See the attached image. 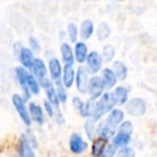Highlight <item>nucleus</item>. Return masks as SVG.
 <instances>
[{
	"label": "nucleus",
	"mask_w": 157,
	"mask_h": 157,
	"mask_svg": "<svg viewBox=\"0 0 157 157\" xmlns=\"http://www.w3.org/2000/svg\"><path fill=\"white\" fill-rule=\"evenodd\" d=\"M86 63V70L88 71L90 74H96L102 68L103 59L101 57V55L99 54L97 51H92L90 53H88L87 58L85 60Z\"/></svg>",
	"instance_id": "1"
},
{
	"label": "nucleus",
	"mask_w": 157,
	"mask_h": 157,
	"mask_svg": "<svg viewBox=\"0 0 157 157\" xmlns=\"http://www.w3.org/2000/svg\"><path fill=\"white\" fill-rule=\"evenodd\" d=\"M105 92V86L101 81V78L98 75H94L90 78L88 82V87H87V93L90 95V99L93 100H97L98 98H100L101 95Z\"/></svg>",
	"instance_id": "2"
},
{
	"label": "nucleus",
	"mask_w": 157,
	"mask_h": 157,
	"mask_svg": "<svg viewBox=\"0 0 157 157\" xmlns=\"http://www.w3.org/2000/svg\"><path fill=\"white\" fill-rule=\"evenodd\" d=\"M12 102H13V105L16 109V111H17L18 115L21 116L22 121L25 123V125L30 126L31 120H30V116H29L28 110H27L26 105H25L24 98H23L22 96H20V95L15 94V95H13V97H12Z\"/></svg>",
	"instance_id": "3"
},
{
	"label": "nucleus",
	"mask_w": 157,
	"mask_h": 157,
	"mask_svg": "<svg viewBox=\"0 0 157 157\" xmlns=\"http://www.w3.org/2000/svg\"><path fill=\"white\" fill-rule=\"evenodd\" d=\"M90 73L86 70L85 67H78V70L75 72V85L78 90L81 94H86L87 93V87H88V82H90Z\"/></svg>",
	"instance_id": "4"
},
{
	"label": "nucleus",
	"mask_w": 157,
	"mask_h": 157,
	"mask_svg": "<svg viewBox=\"0 0 157 157\" xmlns=\"http://www.w3.org/2000/svg\"><path fill=\"white\" fill-rule=\"evenodd\" d=\"M40 85L45 90V94L48 97V101L55 108V109H59V105H60V101L57 96V92L55 85L53 84V82L51 81V78H45L43 82L40 83Z\"/></svg>",
	"instance_id": "5"
},
{
	"label": "nucleus",
	"mask_w": 157,
	"mask_h": 157,
	"mask_svg": "<svg viewBox=\"0 0 157 157\" xmlns=\"http://www.w3.org/2000/svg\"><path fill=\"white\" fill-rule=\"evenodd\" d=\"M126 110L132 116H142L146 112V103L141 98H132L127 101Z\"/></svg>",
	"instance_id": "6"
},
{
	"label": "nucleus",
	"mask_w": 157,
	"mask_h": 157,
	"mask_svg": "<svg viewBox=\"0 0 157 157\" xmlns=\"http://www.w3.org/2000/svg\"><path fill=\"white\" fill-rule=\"evenodd\" d=\"M48 71L51 74V81L54 85L61 83V76H63V67L58 58L53 57L48 61Z\"/></svg>",
	"instance_id": "7"
},
{
	"label": "nucleus",
	"mask_w": 157,
	"mask_h": 157,
	"mask_svg": "<svg viewBox=\"0 0 157 157\" xmlns=\"http://www.w3.org/2000/svg\"><path fill=\"white\" fill-rule=\"evenodd\" d=\"M30 70L33 71V76L39 81V83H41L45 78H48V68H46L45 63L41 58H35Z\"/></svg>",
	"instance_id": "8"
},
{
	"label": "nucleus",
	"mask_w": 157,
	"mask_h": 157,
	"mask_svg": "<svg viewBox=\"0 0 157 157\" xmlns=\"http://www.w3.org/2000/svg\"><path fill=\"white\" fill-rule=\"evenodd\" d=\"M15 74L18 83H20L21 87H22L23 92H24V100H28L30 98V92H29L28 86H27V76L29 74L28 71L24 67H16Z\"/></svg>",
	"instance_id": "9"
},
{
	"label": "nucleus",
	"mask_w": 157,
	"mask_h": 157,
	"mask_svg": "<svg viewBox=\"0 0 157 157\" xmlns=\"http://www.w3.org/2000/svg\"><path fill=\"white\" fill-rule=\"evenodd\" d=\"M111 94V98L113 100L114 105H124L127 103L128 101V96H129V92L125 86H117L115 87V90H113Z\"/></svg>",
	"instance_id": "10"
},
{
	"label": "nucleus",
	"mask_w": 157,
	"mask_h": 157,
	"mask_svg": "<svg viewBox=\"0 0 157 157\" xmlns=\"http://www.w3.org/2000/svg\"><path fill=\"white\" fill-rule=\"evenodd\" d=\"M70 150L72 153H75V154H80V153H83L84 151L87 148V143L83 140V138L81 137L78 133H72L71 137H70L69 141Z\"/></svg>",
	"instance_id": "11"
},
{
	"label": "nucleus",
	"mask_w": 157,
	"mask_h": 157,
	"mask_svg": "<svg viewBox=\"0 0 157 157\" xmlns=\"http://www.w3.org/2000/svg\"><path fill=\"white\" fill-rule=\"evenodd\" d=\"M101 81L105 86V90H110L115 86L116 82H117V78H116L115 74H114L113 70L111 68H105V69L101 71Z\"/></svg>",
	"instance_id": "12"
},
{
	"label": "nucleus",
	"mask_w": 157,
	"mask_h": 157,
	"mask_svg": "<svg viewBox=\"0 0 157 157\" xmlns=\"http://www.w3.org/2000/svg\"><path fill=\"white\" fill-rule=\"evenodd\" d=\"M75 80V71L73 69V65H65L63 68V76L61 82L66 88H70Z\"/></svg>",
	"instance_id": "13"
},
{
	"label": "nucleus",
	"mask_w": 157,
	"mask_h": 157,
	"mask_svg": "<svg viewBox=\"0 0 157 157\" xmlns=\"http://www.w3.org/2000/svg\"><path fill=\"white\" fill-rule=\"evenodd\" d=\"M73 53H74V60H76L78 63H85L88 55V48L85 42L83 41L76 42L73 48Z\"/></svg>",
	"instance_id": "14"
},
{
	"label": "nucleus",
	"mask_w": 157,
	"mask_h": 157,
	"mask_svg": "<svg viewBox=\"0 0 157 157\" xmlns=\"http://www.w3.org/2000/svg\"><path fill=\"white\" fill-rule=\"evenodd\" d=\"M18 58H20L21 63H22L25 69H31L35 57H33V52L30 48H23L21 50L20 54H18Z\"/></svg>",
	"instance_id": "15"
},
{
	"label": "nucleus",
	"mask_w": 157,
	"mask_h": 157,
	"mask_svg": "<svg viewBox=\"0 0 157 157\" xmlns=\"http://www.w3.org/2000/svg\"><path fill=\"white\" fill-rule=\"evenodd\" d=\"M124 115L125 114L123 110L117 109V108H113V109L109 112V115H108L105 122H107V124H109L110 126L115 128L118 124H121V123L124 121Z\"/></svg>",
	"instance_id": "16"
},
{
	"label": "nucleus",
	"mask_w": 157,
	"mask_h": 157,
	"mask_svg": "<svg viewBox=\"0 0 157 157\" xmlns=\"http://www.w3.org/2000/svg\"><path fill=\"white\" fill-rule=\"evenodd\" d=\"M29 116H30V120L36 122L37 124L42 125L44 123V115L43 111H42V108L39 105L35 102H31L29 105Z\"/></svg>",
	"instance_id": "17"
},
{
	"label": "nucleus",
	"mask_w": 157,
	"mask_h": 157,
	"mask_svg": "<svg viewBox=\"0 0 157 157\" xmlns=\"http://www.w3.org/2000/svg\"><path fill=\"white\" fill-rule=\"evenodd\" d=\"M95 31L94 23L90 20H84L81 23V27H80V31H78V36H81L82 40H88L92 38L93 33Z\"/></svg>",
	"instance_id": "18"
},
{
	"label": "nucleus",
	"mask_w": 157,
	"mask_h": 157,
	"mask_svg": "<svg viewBox=\"0 0 157 157\" xmlns=\"http://www.w3.org/2000/svg\"><path fill=\"white\" fill-rule=\"evenodd\" d=\"M60 54L65 65H73L74 63V53L71 45L67 42H63L60 45Z\"/></svg>",
	"instance_id": "19"
},
{
	"label": "nucleus",
	"mask_w": 157,
	"mask_h": 157,
	"mask_svg": "<svg viewBox=\"0 0 157 157\" xmlns=\"http://www.w3.org/2000/svg\"><path fill=\"white\" fill-rule=\"evenodd\" d=\"M18 152L21 157H36L35 152L30 145V142L28 141L26 136H22L18 144Z\"/></svg>",
	"instance_id": "20"
},
{
	"label": "nucleus",
	"mask_w": 157,
	"mask_h": 157,
	"mask_svg": "<svg viewBox=\"0 0 157 157\" xmlns=\"http://www.w3.org/2000/svg\"><path fill=\"white\" fill-rule=\"evenodd\" d=\"M97 135H99L100 138H103L105 140H109L114 137L115 135V128L107 124V122H102L97 127Z\"/></svg>",
	"instance_id": "21"
},
{
	"label": "nucleus",
	"mask_w": 157,
	"mask_h": 157,
	"mask_svg": "<svg viewBox=\"0 0 157 157\" xmlns=\"http://www.w3.org/2000/svg\"><path fill=\"white\" fill-rule=\"evenodd\" d=\"M112 70H113L116 78L120 80V81H124L125 78H127V75H128V69H127V66L120 60L114 61Z\"/></svg>",
	"instance_id": "22"
},
{
	"label": "nucleus",
	"mask_w": 157,
	"mask_h": 157,
	"mask_svg": "<svg viewBox=\"0 0 157 157\" xmlns=\"http://www.w3.org/2000/svg\"><path fill=\"white\" fill-rule=\"evenodd\" d=\"M97 101H98L99 105H100L101 110H102L105 114L111 111L114 108V105H115L113 100H112L111 94H110V93H103L100 98H99V100H97Z\"/></svg>",
	"instance_id": "23"
},
{
	"label": "nucleus",
	"mask_w": 157,
	"mask_h": 157,
	"mask_svg": "<svg viewBox=\"0 0 157 157\" xmlns=\"http://www.w3.org/2000/svg\"><path fill=\"white\" fill-rule=\"evenodd\" d=\"M108 143V140L103 139V138L99 137L97 140H95L94 143H93V147H92V154L94 157H99L101 156L103 150L105 148Z\"/></svg>",
	"instance_id": "24"
},
{
	"label": "nucleus",
	"mask_w": 157,
	"mask_h": 157,
	"mask_svg": "<svg viewBox=\"0 0 157 157\" xmlns=\"http://www.w3.org/2000/svg\"><path fill=\"white\" fill-rule=\"evenodd\" d=\"M130 140H131V137L129 135H125V133L118 132L117 135L113 137L112 144H113L115 147H124V146L128 145Z\"/></svg>",
	"instance_id": "25"
},
{
	"label": "nucleus",
	"mask_w": 157,
	"mask_h": 157,
	"mask_svg": "<svg viewBox=\"0 0 157 157\" xmlns=\"http://www.w3.org/2000/svg\"><path fill=\"white\" fill-rule=\"evenodd\" d=\"M27 86H28V90L31 94L33 95H39L40 90H41V85H40L39 81L33 76V74L29 73L27 76Z\"/></svg>",
	"instance_id": "26"
},
{
	"label": "nucleus",
	"mask_w": 157,
	"mask_h": 157,
	"mask_svg": "<svg viewBox=\"0 0 157 157\" xmlns=\"http://www.w3.org/2000/svg\"><path fill=\"white\" fill-rule=\"evenodd\" d=\"M110 33H111V30H110V27L108 26V24L105 23H101L98 26V29H97V37L100 41H105L108 38L110 37Z\"/></svg>",
	"instance_id": "27"
},
{
	"label": "nucleus",
	"mask_w": 157,
	"mask_h": 157,
	"mask_svg": "<svg viewBox=\"0 0 157 157\" xmlns=\"http://www.w3.org/2000/svg\"><path fill=\"white\" fill-rule=\"evenodd\" d=\"M72 103H73V107L78 111V113L81 114V116H83V117H87L85 102H83L80 97H74V98L72 99Z\"/></svg>",
	"instance_id": "28"
},
{
	"label": "nucleus",
	"mask_w": 157,
	"mask_h": 157,
	"mask_svg": "<svg viewBox=\"0 0 157 157\" xmlns=\"http://www.w3.org/2000/svg\"><path fill=\"white\" fill-rule=\"evenodd\" d=\"M115 56V48H113L110 44H107V45L103 46L102 48V54H101V57L105 61H111L112 59Z\"/></svg>",
	"instance_id": "29"
},
{
	"label": "nucleus",
	"mask_w": 157,
	"mask_h": 157,
	"mask_svg": "<svg viewBox=\"0 0 157 157\" xmlns=\"http://www.w3.org/2000/svg\"><path fill=\"white\" fill-rule=\"evenodd\" d=\"M67 31H68V37H69L70 42L76 43V42H78V27H76V25L74 24V23H70V24L68 25Z\"/></svg>",
	"instance_id": "30"
},
{
	"label": "nucleus",
	"mask_w": 157,
	"mask_h": 157,
	"mask_svg": "<svg viewBox=\"0 0 157 157\" xmlns=\"http://www.w3.org/2000/svg\"><path fill=\"white\" fill-rule=\"evenodd\" d=\"M85 131L88 139L94 140V138L97 135V127L95 126V122L93 120H88L85 123Z\"/></svg>",
	"instance_id": "31"
},
{
	"label": "nucleus",
	"mask_w": 157,
	"mask_h": 157,
	"mask_svg": "<svg viewBox=\"0 0 157 157\" xmlns=\"http://www.w3.org/2000/svg\"><path fill=\"white\" fill-rule=\"evenodd\" d=\"M55 88H56L57 92V96H58V99L61 103H65L67 101V92H66V87L63 86V82L61 83H58L55 85Z\"/></svg>",
	"instance_id": "32"
},
{
	"label": "nucleus",
	"mask_w": 157,
	"mask_h": 157,
	"mask_svg": "<svg viewBox=\"0 0 157 157\" xmlns=\"http://www.w3.org/2000/svg\"><path fill=\"white\" fill-rule=\"evenodd\" d=\"M132 131H133V126H132V124H131L130 121H124V122L121 123L120 128H118V132L131 136Z\"/></svg>",
	"instance_id": "33"
},
{
	"label": "nucleus",
	"mask_w": 157,
	"mask_h": 157,
	"mask_svg": "<svg viewBox=\"0 0 157 157\" xmlns=\"http://www.w3.org/2000/svg\"><path fill=\"white\" fill-rule=\"evenodd\" d=\"M135 156H136L135 151L131 147H128V146L122 147L117 152V155H116V157H135Z\"/></svg>",
	"instance_id": "34"
},
{
	"label": "nucleus",
	"mask_w": 157,
	"mask_h": 157,
	"mask_svg": "<svg viewBox=\"0 0 157 157\" xmlns=\"http://www.w3.org/2000/svg\"><path fill=\"white\" fill-rule=\"evenodd\" d=\"M116 153V147L113 145V144H107L105 148L103 150L102 154H101V157H114Z\"/></svg>",
	"instance_id": "35"
},
{
	"label": "nucleus",
	"mask_w": 157,
	"mask_h": 157,
	"mask_svg": "<svg viewBox=\"0 0 157 157\" xmlns=\"http://www.w3.org/2000/svg\"><path fill=\"white\" fill-rule=\"evenodd\" d=\"M29 45H30V50L33 52H39L41 46H40L39 40L35 37H30L29 38Z\"/></svg>",
	"instance_id": "36"
},
{
	"label": "nucleus",
	"mask_w": 157,
	"mask_h": 157,
	"mask_svg": "<svg viewBox=\"0 0 157 157\" xmlns=\"http://www.w3.org/2000/svg\"><path fill=\"white\" fill-rule=\"evenodd\" d=\"M43 105H44V109H45L48 115L50 116V117H53V116H54V112H55L54 111V107H53V105H51L48 100H44Z\"/></svg>",
	"instance_id": "37"
}]
</instances>
